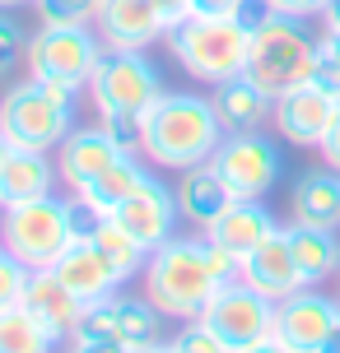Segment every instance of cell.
Here are the masks:
<instances>
[{
    "label": "cell",
    "mask_w": 340,
    "mask_h": 353,
    "mask_svg": "<svg viewBox=\"0 0 340 353\" xmlns=\"http://www.w3.org/2000/svg\"><path fill=\"white\" fill-rule=\"evenodd\" d=\"M28 265L19 261L15 251L0 247V312H10V307H19L23 302V288H28Z\"/></svg>",
    "instance_id": "1f68e13d"
},
{
    "label": "cell",
    "mask_w": 340,
    "mask_h": 353,
    "mask_svg": "<svg viewBox=\"0 0 340 353\" xmlns=\"http://www.w3.org/2000/svg\"><path fill=\"white\" fill-rule=\"evenodd\" d=\"M168 47L187 74L224 84L247 70L252 33L238 19H182L178 28H168Z\"/></svg>",
    "instance_id": "3957f363"
},
{
    "label": "cell",
    "mask_w": 340,
    "mask_h": 353,
    "mask_svg": "<svg viewBox=\"0 0 340 353\" xmlns=\"http://www.w3.org/2000/svg\"><path fill=\"white\" fill-rule=\"evenodd\" d=\"M336 321H340V302L308 293V288L275 302V339H285L294 353H317Z\"/></svg>",
    "instance_id": "8fae6325"
},
{
    "label": "cell",
    "mask_w": 340,
    "mask_h": 353,
    "mask_svg": "<svg viewBox=\"0 0 340 353\" xmlns=\"http://www.w3.org/2000/svg\"><path fill=\"white\" fill-rule=\"evenodd\" d=\"M98 28H103L108 47L140 52L154 37H168V19H163L159 0H103L98 5Z\"/></svg>",
    "instance_id": "2e32d148"
},
{
    "label": "cell",
    "mask_w": 340,
    "mask_h": 353,
    "mask_svg": "<svg viewBox=\"0 0 340 353\" xmlns=\"http://www.w3.org/2000/svg\"><path fill=\"white\" fill-rule=\"evenodd\" d=\"M215 172L229 181V191L238 200H261L280 176V154L275 144L261 140L256 130H233L229 140L215 149Z\"/></svg>",
    "instance_id": "30bf717a"
},
{
    "label": "cell",
    "mask_w": 340,
    "mask_h": 353,
    "mask_svg": "<svg viewBox=\"0 0 340 353\" xmlns=\"http://www.w3.org/2000/svg\"><path fill=\"white\" fill-rule=\"evenodd\" d=\"M56 186V168L47 163L42 149H10L5 168H0V210L23 205V200H42Z\"/></svg>",
    "instance_id": "44dd1931"
},
{
    "label": "cell",
    "mask_w": 340,
    "mask_h": 353,
    "mask_svg": "<svg viewBox=\"0 0 340 353\" xmlns=\"http://www.w3.org/2000/svg\"><path fill=\"white\" fill-rule=\"evenodd\" d=\"M294 223L308 228H336L340 223V172H308L294 186Z\"/></svg>",
    "instance_id": "7402d4cb"
},
{
    "label": "cell",
    "mask_w": 340,
    "mask_h": 353,
    "mask_svg": "<svg viewBox=\"0 0 340 353\" xmlns=\"http://www.w3.org/2000/svg\"><path fill=\"white\" fill-rule=\"evenodd\" d=\"M326 33H340V0H326Z\"/></svg>",
    "instance_id": "b9f144b4"
},
{
    "label": "cell",
    "mask_w": 340,
    "mask_h": 353,
    "mask_svg": "<svg viewBox=\"0 0 340 353\" xmlns=\"http://www.w3.org/2000/svg\"><path fill=\"white\" fill-rule=\"evenodd\" d=\"M280 14V10H275V5H270V0H243V5H238V23H243V28H247V33H261V28H266L270 19Z\"/></svg>",
    "instance_id": "d590c367"
},
{
    "label": "cell",
    "mask_w": 340,
    "mask_h": 353,
    "mask_svg": "<svg viewBox=\"0 0 340 353\" xmlns=\"http://www.w3.org/2000/svg\"><path fill=\"white\" fill-rule=\"evenodd\" d=\"M308 84L326 88V93H340V61L317 42V56H312V70H308Z\"/></svg>",
    "instance_id": "e575fe53"
},
{
    "label": "cell",
    "mask_w": 340,
    "mask_h": 353,
    "mask_svg": "<svg viewBox=\"0 0 340 353\" xmlns=\"http://www.w3.org/2000/svg\"><path fill=\"white\" fill-rule=\"evenodd\" d=\"M144 181H149V172L140 168V159H135V154H122L108 172L98 176V181H89L84 191H75V195H84V200H93L103 214H112L117 205H126L135 191H144Z\"/></svg>",
    "instance_id": "d4e9b609"
},
{
    "label": "cell",
    "mask_w": 340,
    "mask_h": 353,
    "mask_svg": "<svg viewBox=\"0 0 340 353\" xmlns=\"http://www.w3.org/2000/svg\"><path fill=\"white\" fill-rule=\"evenodd\" d=\"M42 23H98L103 0H33Z\"/></svg>",
    "instance_id": "4dcf8cb0"
},
{
    "label": "cell",
    "mask_w": 340,
    "mask_h": 353,
    "mask_svg": "<svg viewBox=\"0 0 340 353\" xmlns=\"http://www.w3.org/2000/svg\"><path fill=\"white\" fill-rule=\"evenodd\" d=\"M219 288L224 283L210 265V242L205 237L200 242L196 237H168L144 261V298L154 302L163 316L196 321Z\"/></svg>",
    "instance_id": "7a4b0ae2"
},
{
    "label": "cell",
    "mask_w": 340,
    "mask_h": 353,
    "mask_svg": "<svg viewBox=\"0 0 340 353\" xmlns=\"http://www.w3.org/2000/svg\"><path fill=\"white\" fill-rule=\"evenodd\" d=\"M280 14H294V19H308V14H322L326 0H270Z\"/></svg>",
    "instance_id": "f35d334b"
},
{
    "label": "cell",
    "mask_w": 340,
    "mask_h": 353,
    "mask_svg": "<svg viewBox=\"0 0 340 353\" xmlns=\"http://www.w3.org/2000/svg\"><path fill=\"white\" fill-rule=\"evenodd\" d=\"M233 200H238V195H233L229 181L215 172V163H196V168H187L182 181H178V210H182V219L196 223V228H210Z\"/></svg>",
    "instance_id": "d6986e66"
},
{
    "label": "cell",
    "mask_w": 340,
    "mask_h": 353,
    "mask_svg": "<svg viewBox=\"0 0 340 353\" xmlns=\"http://www.w3.org/2000/svg\"><path fill=\"white\" fill-rule=\"evenodd\" d=\"M173 344H178V353H233L229 344H224V339H219L200 316L187 321V325H182V335L173 339Z\"/></svg>",
    "instance_id": "d6a6232c"
},
{
    "label": "cell",
    "mask_w": 340,
    "mask_h": 353,
    "mask_svg": "<svg viewBox=\"0 0 340 353\" xmlns=\"http://www.w3.org/2000/svg\"><path fill=\"white\" fill-rule=\"evenodd\" d=\"M23 307L33 312L47 330H52L56 339H66L75 330V321H79V312H84V302L75 298L66 283L56 279V270H33L28 274V288H23Z\"/></svg>",
    "instance_id": "ffe728a7"
},
{
    "label": "cell",
    "mask_w": 340,
    "mask_h": 353,
    "mask_svg": "<svg viewBox=\"0 0 340 353\" xmlns=\"http://www.w3.org/2000/svg\"><path fill=\"white\" fill-rule=\"evenodd\" d=\"M238 279L252 283L256 293H266L270 302H280V298H289V293L308 288L303 274H299V261H294V247H289V228L270 232L266 242L243 261V274H238Z\"/></svg>",
    "instance_id": "9a60e30c"
},
{
    "label": "cell",
    "mask_w": 340,
    "mask_h": 353,
    "mask_svg": "<svg viewBox=\"0 0 340 353\" xmlns=\"http://www.w3.org/2000/svg\"><path fill=\"white\" fill-rule=\"evenodd\" d=\"M70 339H122L117 335V302L112 298L89 302V307L79 312V321H75Z\"/></svg>",
    "instance_id": "f546056e"
},
{
    "label": "cell",
    "mask_w": 340,
    "mask_h": 353,
    "mask_svg": "<svg viewBox=\"0 0 340 353\" xmlns=\"http://www.w3.org/2000/svg\"><path fill=\"white\" fill-rule=\"evenodd\" d=\"M28 56V37H23V28H19L10 14H0V74H10Z\"/></svg>",
    "instance_id": "836d02e7"
},
{
    "label": "cell",
    "mask_w": 340,
    "mask_h": 353,
    "mask_svg": "<svg viewBox=\"0 0 340 353\" xmlns=\"http://www.w3.org/2000/svg\"><path fill=\"white\" fill-rule=\"evenodd\" d=\"M93 242L103 247V256H108L112 265H117V274L122 279H131V274H140L144 270V261H149V251H144V242L140 237H131V232L117 223V219H108L103 228L93 232Z\"/></svg>",
    "instance_id": "83f0119b"
},
{
    "label": "cell",
    "mask_w": 340,
    "mask_h": 353,
    "mask_svg": "<svg viewBox=\"0 0 340 353\" xmlns=\"http://www.w3.org/2000/svg\"><path fill=\"white\" fill-rule=\"evenodd\" d=\"M178 191H168V186H159L154 176L144 181V191H135L126 205H117L112 210V219L122 223L131 237H140L144 251L163 247L168 237H173V223H178Z\"/></svg>",
    "instance_id": "5bb4252c"
},
{
    "label": "cell",
    "mask_w": 340,
    "mask_h": 353,
    "mask_svg": "<svg viewBox=\"0 0 340 353\" xmlns=\"http://www.w3.org/2000/svg\"><path fill=\"white\" fill-rule=\"evenodd\" d=\"M108 42L89 33V23H42L28 37V74L33 79H61V84H89L93 65Z\"/></svg>",
    "instance_id": "52a82bcc"
},
{
    "label": "cell",
    "mask_w": 340,
    "mask_h": 353,
    "mask_svg": "<svg viewBox=\"0 0 340 353\" xmlns=\"http://www.w3.org/2000/svg\"><path fill=\"white\" fill-rule=\"evenodd\" d=\"M270 232H275V219L266 214L261 200H233L229 210L205 228V242L219 247V251H229L233 261H247V256L266 242Z\"/></svg>",
    "instance_id": "e0dca14e"
},
{
    "label": "cell",
    "mask_w": 340,
    "mask_h": 353,
    "mask_svg": "<svg viewBox=\"0 0 340 353\" xmlns=\"http://www.w3.org/2000/svg\"><path fill=\"white\" fill-rule=\"evenodd\" d=\"M140 353H178V344H163L159 339V344H149V349H140Z\"/></svg>",
    "instance_id": "f6af8a7d"
},
{
    "label": "cell",
    "mask_w": 340,
    "mask_h": 353,
    "mask_svg": "<svg viewBox=\"0 0 340 353\" xmlns=\"http://www.w3.org/2000/svg\"><path fill=\"white\" fill-rule=\"evenodd\" d=\"M322 47H326V52H331V56L340 61V33H326V37H322Z\"/></svg>",
    "instance_id": "ee69618b"
},
{
    "label": "cell",
    "mask_w": 340,
    "mask_h": 353,
    "mask_svg": "<svg viewBox=\"0 0 340 353\" xmlns=\"http://www.w3.org/2000/svg\"><path fill=\"white\" fill-rule=\"evenodd\" d=\"M336 112H340V93H326L317 84H299L275 98V125L289 144H317L322 149Z\"/></svg>",
    "instance_id": "7c38bea8"
},
{
    "label": "cell",
    "mask_w": 340,
    "mask_h": 353,
    "mask_svg": "<svg viewBox=\"0 0 340 353\" xmlns=\"http://www.w3.org/2000/svg\"><path fill=\"white\" fill-rule=\"evenodd\" d=\"M52 270H56V279L66 283L84 307H89V302L112 298V293H117V283H122L117 265L103 256V247H98L93 237H75L70 247H66V256H61Z\"/></svg>",
    "instance_id": "4fadbf2b"
},
{
    "label": "cell",
    "mask_w": 340,
    "mask_h": 353,
    "mask_svg": "<svg viewBox=\"0 0 340 353\" xmlns=\"http://www.w3.org/2000/svg\"><path fill=\"white\" fill-rule=\"evenodd\" d=\"M66 353H75V349H66Z\"/></svg>",
    "instance_id": "c3c4849f"
},
{
    "label": "cell",
    "mask_w": 340,
    "mask_h": 353,
    "mask_svg": "<svg viewBox=\"0 0 340 353\" xmlns=\"http://www.w3.org/2000/svg\"><path fill=\"white\" fill-rule=\"evenodd\" d=\"M215 107H219L224 130H256V125L275 112V98H270V93H261L247 74H238V79H224V84H219Z\"/></svg>",
    "instance_id": "603a6c76"
},
{
    "label": "cell",
    "mask_w": 340,
    "mask_h": 353,
    "mask_svg": "<svg viewBox=\"0 0 340 353\" xmlns=\"http://www.w3.org/2000/svg\"><path fill=\"white\" fill-rule=\"evenodd\" d=\"M317 353H340V321L331 325V335L322 339V349H317Z\"/></svg>",
    "instance_id": "7bdbcfd3"
},
{
    "label": "cell",
    "mask_w": 340,
    "mask_h": 353,
    "mask_svg": "<svg viewBox=\"0 0 340 353\" xmlns=\"http://www.w3.org/2000/svg\"><path fill=\"white\" fill-rule=\"evenodd\" d=\"M56 335L19 302L10 312H0V353H52Z\"/></svg>",
    "instance_id": "484cf974"
},
{
    "label": "cell",
    "mask_w": 340,
    "mask_h": 353,
    "mask_svg": "<svg viewBox=\"0 0 340 353\" xmlns=\"http://www.w3.org/2000/svg\"><path fill=\"white\" fill-rule=\"evenodd\" d=\"M70 135V103H56L47 88L37 84H15L0 98V140L10 149H42L52 154Z\"/></svg>",
    "instance_id": "8992f818"
},
{
    "label": "cell",
    "mask_w": 340,
    "mask_h": 353,
    "mask_svg": "<svg viewBox=\"0 0 340 353\" xmlns=\"http://www.w3.org/2000/svg\"><path fill=\"white\" fill-rule=\"evenodd\" d=\"M243 0H187V19H233Z\"/></svg>",
    "instance_id": "8d00e7d4"
},
{
    "label": "cell",
    "mask_w": 340,
    "mask_h": 353,
    "mask_svg": "<svg viewBox=\"0 0 340 353\" xmlns=\"http://www.w3.org/2000/svg\"><path fill=\"white\" fill-rule=\"evenodd\" d=\"M98 117H103L108 140L122 154H140L144 149V112H98Z\"/></svg>",
    "instance_id": "f1b7e54d"
},
{
    "label": "cell",
    "mask_w": 340,
    "mask_h": 353,
    "mask_svg": "<svg viewBox=\"0 0 340 353\" xmlns=\"http://www.w3.org/2000/svg\"><path fill=\"white\" fill-rule=\"evenodd\" d=\"M5 154H10V144H5V140H0V168H5Z\"/></svg>",
    "instance_id": "bcb514c9"
},
{
    "label": "cell",
    "mask_w": 340,
    "mask_h": 353,
    "mask_svg": "<svg viewBox=\"0 0 340 353\" xmlns=\"http://www.w3.org/2000/svg\"><path fill=\"white\" fill-rule=\"evenodd\" d=\"M70 242H75V219L70 200H61V195L10 205L0 219V247L15 251L28 270H52Z\"/></svg>",
    "instance_id": "277c9868"
},
{
    "label": "cell",
    "mask_w": 340,
    "mask_h": 353,
    "mask_svg": "<svg viewBox=\"0 0 340 353\" xmlns=\"http://www.w3.org/2000/svg\"><path fill=\"white\" fill-rule=\"evenodd\" d=\"M312 56H317V42L308 37V28L294 14H275L261 28L252 33V56H247V79L261 93L280 98L289 88L308 84V70H312Z\"/></svg>",
    "instance_id": "5b68a950"
},
{
    "label": "cell",
    "mask_w": 340,
    "mask_h": 353,
    "mask_svg": "<svg viewBox=\"0 0 340 353\" xmlns=\"http://www.w3.org/2000/svg\"><path fill=\"white\" fill-rule=\"evenodd\" d=\"M122 159V149L108 140L103 125H89V130H70L66 144H61V176L70 181V191H84L89 181L108 172L112 163Z\"/></svg>",
    "instance_id": "ac0fdd59"
},
{
    "label": "cell",
    "mask_w": 340,
    "mask_h": 353,
    "mask_svg": "<svg viewBox=\"0 0 340 353\" xmlns=\"http://www.w3.org/2000/svg\"><path fill=\"white\" fill-rule=\"evenodd\" d=\"M322 159H326V168L340 172V112H336V121H331V130H326V140H322Z\"/></svg>",
    "instance_id": "ab89813d"
},
{
    "label": "cell",
    "mask_w": 340,
    "mask_h": 353,
    "mask_svg": "<svg viewBox=\"0 0 340 353\" xmlns=\"http://www.w3.org/2000/svg\"><path fill=\"white\" fill-rule=\"evenodd\" d=\"M70 349L75 353H140V349H131L126 339H70Z\"/></svg>",
    "instance_id": "74e56055"
},
{
    "label": "cell",
    "mask_w": 340,
    "mask_h": 353,
    "mask_svg": "<svg viewBox=\"0 0 340 353\" xmlns=\"http://www.w3.org/2000/svg\"><path fill=\"white\" fill-rule=\"evenodd\" d=\"M117 302V335L131 349H149L163 339V312L149 298H112Z\"/></svg>",
    "instance_id": "4316f807"
},
{
    "label": "cell",
    "mask_w": 340,
    "mask_h": 353,
    "mask_svg": "<svg viewBox=\"0 0 340 353\" xmlns=\"http://www.w3.org/2000/svg\"><path fill=\"white\" fill-rule=\"evenodd\" d=\"M289 247H294V261H299V274H303L308 288L340 270L336 228H308V223H294V228H289Z\"/></svg>",
    "instance_id": "cb8c5ba5"
},
{
    "label": "cell",
    "mask_w": 340,
    "mask_h": 353,
    "mask_svg": "<svg viewBox=\"0 0 340 353\" xmlns=\"http://www.w3.org/2000/svg\"><path fill=\"white\" fill-rule=\"evenodd\" d=\"M0 5H23V0H0Z\"/></svg>",
    "instance_id": "7dc6e473"
},
{
    "label": "cell",
    "mask_w": 340,
    "mask_h": 353,
    "mask_svg": "<svg viewBox=\"0 0 340 353\" xmlns=\"http://www.w3.org/2000/svg\"><path fill=\"white\" fill-rule=\"evenodd\" d=\"M200 321H205L233 353H243V349H252V344H261V339L275 335V302H270L266 293H256L252 283L233 279L205 302Z\"/></svg>",
    "instance_id": "9c48e42d"
},
{
    "label": "cell",
    "mask_w": 340,
    "mask_h": 353,
    "mask_svg": "<svg viewBox=\"0 0 340 353\" xmlns=\"http://www.w3.org/2000/svg\"><path fill=\"white\" fill-rule=\"evenodd\" d=\"M224 144V121L219 107L196 98V93H159V103L144 112V159L159 168H196L210 163Z\"/></svg>",
    "instance_id": "6da1fadb"
},
{
    "label": "cell",
    "mask_w": 340,
    "mask_h": 353,
    "mask_svg": "<svg viewBox=\"0 0 340 353\" xmlns=\"http://www.w3.org/2000/svg\"><path fill=\"white\" fill-rule=\"evenodd\" d=\"M89 93L98 112H149L159 103V74L131 47H103L89 74Z\"/></svg>",
    "instance_id": "ba28073f"
},
{
    "label": "cell",
    "mask_w": 340,
    "mask_h": 353,
    "mask_svg": "<svg viewBox=\"0 0 340 353\" xmlns=\"http://www.w3.org/2000/svg\"><path fill=\"white\" fill-rule=\"evenodd\" d=\"M243 353H294V349H289L285 339L270 335V339H261V344H252V349H243Z\"/></svg>",
    "instance_id": "60d3db41"
}]
</instances>
